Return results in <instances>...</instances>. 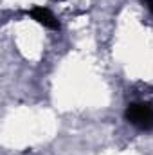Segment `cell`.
<instances>
[{
    "label": "cell",
    "mask_w": 153,
    "mask_h": 155,
    "mask_svg": "<svg viewBox=\"0 0 153 155\" xmlns=\"http://www.w3.org/2000/svg\"><path fill=\"white\" fill-rule=\"evenodd\" d=\"M31 16L34 20H38L40 24H43L45 27H58V22H56L54 15L49 9H45V7H34L31 11Z\"/></svg>",
    "instance_id": "obj_2"
},
{
    "label": "cell",
    "mask_w": 153,
    "mask_h": 155,
    "mask_svg": "<svg viewBox=\"0 0 153 155\" xmlns=\"http://www.w3.org/2000/svg\"><path fill=\"white\" fill-rule=\"evenodd\" d=\"M126 117L132 124L139 128H153V105L150 103H135L128 108Z\"/></svg>",
    "instance_id": "obj_1"
}]
</instances>
